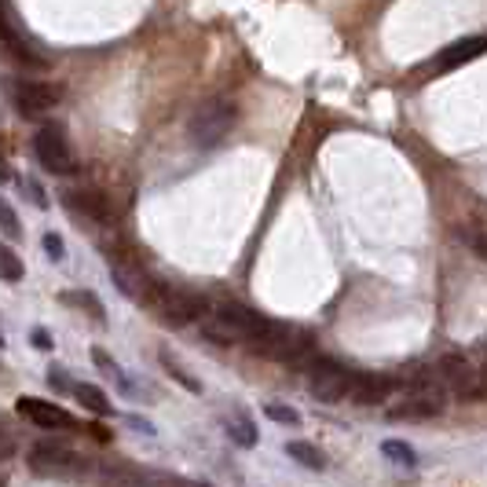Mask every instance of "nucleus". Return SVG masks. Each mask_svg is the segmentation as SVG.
<instances>
[{"label":"nucleus","instance_id":"nucleus-25","mask_svg":"<svg viewBox=\"0 0 487 487\" xmlns=\"http://www.w3.org/2000/svg\"><path fill=\"white\" fill-rule=\"evenodd\" d=\"M462 238L469 242V246H473L480 257H487V242H483V235H480L476 227H466V231H462Z\"/></svg>","mask_w":487,"mask_h":487},{"label":"nucleus","instance_id":"nucleus-21","mask_svg":"<svg viewBox=\"0 0 487 487\" xmlns=\"http://www.w3.org/2000/svg\"><path fill=\"white\" fill-rule=\"evenodd\" d=\"M264 414H268L271 422H278V425H301V414H297L294 407H282V403H268Z\"/></svg>","mask_w":487,"mask_h":487},{"label":"nucleus","instance_id":"nucleus-17","mask_svg":"<svg viewBox=\"0 0 487 487\" xmlns=\"http://www.w3.org/2000/svg\"><path fill=\"white\" fill-rule=\"evenodd\" d=\"M286 455L294 462H301L304 469H322V466H327V455H322L319 448H312V443H304V440H290L286 443Z\"/></svg>","mask_w":487,"mask_h":487},{"label":"nucleus","instance_id":"nucleus-8","mask_svg":"<svg viewBox=\"0 0 487 487\" xmlns=\"http://www.w3.org/2000/svg\"><path fill=\"white\" fill-rule=\"evenodd\" d=\"M19 414L22 418H30L33 425H40V429H73L77 422H73V414L70 411H63L59 403H48V399H37V396H22L19 399Z\"/></svg>","mask_w":487,"mask_h":487},{"label":"nucleus","instance_id":"nucleus-13","mask_svg":"<svg viewBox=\"0 0 487 487\" xmlns=\"http://www.w3.org/2000/svg\"><path fill=\"white\" fill-rule=\"evenodd\" d=\"M73 462H77V455H70L66 448H56V443H40V448H33V469L37 473L70 469Z\"/></svg>","mask_w":487,"mask_h":487},{"label":"nucleus","instance_id":"nucleus-24","mask_svg":"<svg viewBox=\"0 0 487 487\" xmlns=\"http://www.w3.org/2000/svg\"><path fill=\"white\" fill-rule=\"evenodd\" d=\"M92 359L99 363V367H103V371H107L110 378H117L121 385H125V389H129V381H125V374H121V367H117V363H114V359H110V355H107L103 348H96V352H92Z\"/></svg>","mask_w":487,"mask_h":487},{"label":"nucleus","instance_id":"nucleus-12","mask_svg":"<svg viewBox=\"0 0 487 487\" xmlns=\"http://www.w3.org/2000/svg\"><path fill=\"white\" fill-rule=\"evenodd\" d=\"M389 392H392V381L378 378V374H355L352 389H348V396L359 403V407H378V403L389 399Z\"/></svg>","mask_w":487,"mask_h":487},{"label":"nucleus","instance_id":"nucleus-27","mask_svg":"<svg viewBox=\"0 0 487 487\" xmlns=\"http://www.w3.org/2000/svg\"><path fill=\"white\" fill-rule=\"evenodd\" d=\"M0 220H4V238H15V235H19V220H15L12 206H0Z\"/></svg>","mask_w":487,"mask_h":487},{"label":"nucleus","instance_id":"nucleus-22","mask_svg":"<svg viewBox=\"0 0 487 487\" xmlns=\"http://www.w3.org/2000/svg\"><path fill=\"white\" fill-rule=\"evenodd\" d=\"M63 304H77V308H89L99 322H103V304L92 297V294H63Z\"/></svg>","mask_w":487,"mask_h":487},{"label":"nucleus","instance_id":"nucleus-14","mask_svg":"<svg viewBox=\"0 0 487 487\" xmlns=\"http://www.w3.org/2000/svg\"><path fill=\"white\" fill-rule=\"evenodd\" d=\"M4 48L12 52V59H19L22 66H33V70H45L48 66V59L45 56H37L26 40H19V33H15V26L12 22H4Z\"/></svg>","mask_w":487,"mask_h":487},{"label":"nucleus","instance_id":"nucleus-20","mask_svg":"<svg viewBox=\"0 0 487 487\" xmlns=\"http://www.w3.org/2000/svg\"><path fill=\"white\" fill-rule=\"evenodd\" d=\"M0 271H4V282H19L22 278V261L15 257V250H0Z\"/></svg>","mask_w":487,"mask_h":487},{"label":"nucleus","instance_id":"nucleus-26","mask_svg":"<svg viewBox=\"0 0 487 487\" xmlns=\"http://www.w3.org/2000/svg\"><path fill=\"white\" fill-rule=\"evenodd\" d=\"M45 250H48L52 261H63V257H66V246H63L59 235H45Z\"/></svg>","mask_w":487,"mask_h":487},{"label":"nucleus","instance_id":"nucleus-6","mask_svg":"<svg viewBox=\"0 0 487 487\" xmlns=\"http://www.w3.org/2000/svg\"><path fill=\"white\" fill-rule=\"evenodd\" d=\"M12 99L22 117H37L63 99V85H56V81H19Z\"/></svg>","mask_w":487,"mask_h":487},{"label":"nucleus","instance_id":"nucleus-28","mask_svg":"<svg viewBox=\"0 0 487 487\" xmlns=\"http://www.w3.org/2000/svg\"><path fill=\"white\" fill-rule=\"evenodd\" d=\"M22 191H30V198H33V206H37V209H48V198H45V191H40L33 180H22Z\"/></svg>","mask_w":487,"mask_h":487},{"label":"nucleus","instance_id":"nucleus-15","mask_svg":"<svg viewBox=\"0 0 487 487\" xmlns=\"http://www.w3.org/2000/svg\"><path fill=\"white\" fill-rule=\"evenodd\" d=\"M70 198V206L77 213H85L92 220H110V206H107V198L96 194V191H77V194H66Z\"/></svg>","mask_w":487,"mask_h":487},{"label":"nucleus","instance_id":"nucleus-29","mask_svg":"<svg viewBox=\"0 0 487 487\" xmlns=\"http://www.w3.org/2000/svg\"><path fill=\"white\" fill-rule=\"evenodd\" d=\"M48 385H52L56 392H73V389H70V381H66V374H63L59 367H52V371H48Z\"/></svg>","mask_w":487,"mask_h":487},{"label":"nucleus","instance_id":"nucleus-1","mask_svg":"<svg viewBox=\"0 0 487 487\" xmlns=\"http://www.w3.org/2000/svg\"><path fill=\"white\" fill-rule=\"evenodd\" d=\"M235 103L227 99H209V103H201L191 117V125H187V136L194 147H217L231 129H235Z\"/></svg>","mask_w":487,"mask_h":487},{"label":"nucleus","instance_id":"nucleus-18","mask_svg":"<svg viewBox=\"0 0 487 487\" xmlns=\"http://www.w3.org/2000/svg\"><path fill=\"white\" fill-rule=\"evenodd\" d=\"M227 436L238 443V448H257V429L246 414H231L227 418Z\"/></svg>","mask_w":487,"mask_h":487},{"label":"nucleus","instance_id":"nucleus-19","mask_svg":"<svg viewBox=\"0 0 487 487\" xmlns=\"http://www.w3.org/2000/svg\"><path fill=\"white\" fill-rule=\"evenodd\" d=\"M381 451H385V458H392V462H399V466H418L414 448H407L403 440H385V443H381Z\"/></svg>","mask_w":487,"mask_h":487},{"label":"nucleus","instance_id":"nucleus-23","mask_svg":"<svg viewBox=\"0 0 487 487\" xmlns=\"http://www.w3.org/2000/svg\"><path fill=\"white\" fill-rule=\"evenodd\" d=\"M161 367H166V371H169V374H173V378H176V381H180V385H184L187 392H198V381H194L191 374H184V371L176 367V363H173V355H169V352H161Z\"/></svg>","mask_w":487,"mask_h":487},{"label":"nucleus","instance_id":"nucleus-2","mask_svg":"<svg viewBox=\"0 0 487 487\" xmlns=\"http://www.w3.org/2000/svg\"><path fill=\"white\" fill-rule=\"evenodd\" d=\"M33 154H37L40 166H45L48 173H56V176L77 173V154H73L63 125H45V129H40L33 136Z\"/></svg>","mask_w":487,"mask_h":487},{"label":"nucleus","instance_id":"nucleus-3","mask_svg":"<svg viewBox=\"0 0 487 487\" xmlns=\"http://www.w3.org/2000/svg\"><path fill=\"white\" fill-rule=\"evenodd\" d=\"M443 389L436 385V378H418L414 381V389H411V396L403 399V407H392L389 411V418H396V422H422V418H436V414H443Z\"/></svg>","mask_w":487,"mask_h":487},{"label":"nucleus","instance_id":"nucleus-30","mask_svg":"<svg viewBox=\"0 0 487 487\" xmlns=\"http://www.w3.org/2000/svg\"><path fill=\"white\" fill-rule=\"evenodd\" d=\"M33 345H37L40 352H48V348H52V337H48V330H33Z\"/></svg>","mask_w":487,"mask_h":487},{"label":"nucleus","instance_id":"nucleus-10","mask_svg":"<svg viewBox=\"0 0 487 487\" xmlns=\"http://www.w3.org/2000/svg\"><path fill=\"white\" fill-rule=\"evenodd\" d=\"M201 337H209L213 345H246V330L224 308H217L213 315H201Z\"/></svg>","mask_w":487,"mask_h":487},{"label":"nucleus","instance_id":"nucleus-31","mask_svg":"<svg viewBox=\"0 0 487 487\" xmlns=\"http://www.w3.org/2000/svg\"><path fill=\"white\" fill-rule=\"evenodd\" d=\"M129 425H136V429H143V432H154L147 422H140V418H129Z\"/></svg>","mask_w":487,"mask_h":487},{"label":"nucleus","instance_id":"nucleus-7","mask_svg":"<svg viewBox=\"0 0 487 487\" xmlns=\"http://www.w3.org/2000/svg\"><path fill=\"white\" fill-rule=\"evenodd\" d=\"M110 275H114V286L125 294L129 301H136V304H147V301H154V286H150V278L136 268V264H129L125 257H110Z\"/></svg>","mask_w":487,"mask_h":487},{"label":"nucleus","instance_id":"nucleus-4","mask_svg":"<svg viewBox=\"0 0 487 487\" xmlns=\"http://www.w3.org/2000/svg\"><path fill=\"white\" fill-rule=\"evenodd\" d=\"M352 378L355 374H348L345 367H337L334 359H315L312 367H308V389L322 403H341L348 396V389H352Z\"/></svg>","mask_w":487,"mask_h":487},{"label":"nucleus","instance_id":"nucleus-9","mask_svg":"<svg viewBox=\"0 0 487 487\" xmlns=\"http://www.w3.org/2000/svg\"><path fill=\"white\" fill-rule=\"evenodd\" d=\"M440 381L448 385V389H455L458 396H480L476 374H473L466 355H443L440 359Z\"/></svg>","mask_w":487,"mask_h":487},{"label":"nucleus","instance_id":"nucleus-16","mask_svg":"<svg viewBox=\"0 0 487 487\" xmlns=\"http://www.w3.org/2000/svg\"><path fill=\"white\" fill-rule=\"evenodd\" d=\"M73 396L85 403V411H92V414H99V418L110 414V399H107L103 389H96V385H89V381H81V385H73Z\"/></svg>","mask_w":487,"mask_h":487},{"label":"nucleus","instance_id":"nucleus-5","mask_svg":"<svg viewBox=\"0 0 487 487\" xmlns=\"http://www.w3.org/2000/svg\"><path fill=\"white\" fill-rule=\"evenodd\" d=\"M150 304L158 308L161 322H169V327H187V322H194V319L206 315V304H201V297L184 294V290H158Z\"/></svg>","mask_w":487,"mask_h":487},{"label":"nucleus","instance_id":"nucleus-11","mask_svg":"<svg viewBox=\"0 0 487 487\" xmlns=\"http://www.w3.org/2000/svg\"><path fill=\"white\" fill-rule=\"evenodd\" d=\"M483 52H487V37H466V40H455L451 48H443V52L429 63V70H436V73L455 70V66H462V63H473V59L483 56Z\"/></svg>","mask_w":487,"mask_h":487}]
</instances>
